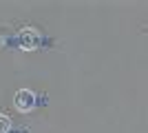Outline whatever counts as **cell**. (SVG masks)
<instances>
[{
    "label": "cell",
    "mask_w": 148,
    "mask_h": 133,
    "mask_svg": "<svg viewBox=\"0 0 148 133\" xmlns=\"http://www.w3.org/2000/svg\"><path fill=\"white\" fill-rule=\"evenodd\" d=\"M13 107L18 109V111H22V113L31 111V109L36 107V95H33V91H29V89H20L18 93L13 95Z\"/></svg>",
    "instance_id": "obj_1"
},
{
    "label": "cell",
    "mask_w": 148,
    "mask_h": 133,
    "mask_svg": "<svg viewBox=\"0 0 148 133\" xmlns=\"http://www.w3.org/2000/svg\"><path fill=\"white\" fill-rule=\"evenodd\" d=\"M20 40H22V47L25 49H33L36 47V42H38V33H36V29H25L22 31V36H20Z\"/></svg>",
    "instance_id": "obj_2"
},
{
    "label": "cell",
    "mask_w": 148,
    "mask_h": 133,
    "mask_svg": "<svg viewBox=\"0 0 148 133\" xmlns=\"http://www.w3.org/2000/svg\"><path fill=\"white\" fill-rule=\"evenodd\" d=\"M7 131H9V118L0 115V133H7Z\"/></svg>",
    "instance_id": "obj_3"
}]
</instances>
